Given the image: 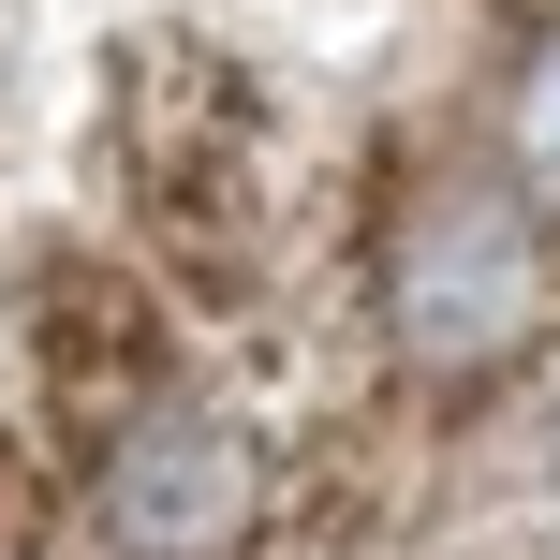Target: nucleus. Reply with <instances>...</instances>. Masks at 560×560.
<instances>
[{
  "label": "nucleus",
  "mask_w": 560,
  "mask_h": 560,
  "mask_svg": "<svg viewBox=\"0 0 560 560\" xmlns=\"http://www.w3.org/2000/svg\"><path fill=\"white\" fill-rule=\"evenodd\" d=\"M560 266H546V207L516 192V163H472V148H428V163L384 177L369 207V325L413 384H502L546 339Z\"/></svg>",
  "instance_id": "obj_1"
},
{
  "label": "nucleus",
  "mask_w": 560,
  "mask_h": 560,
  "mask_svg": "<svg viewBox=\"0 0 560 560\" xmlns=\"http://www.w3.org/2000/svg\"><path fill=\"white\" fill-rule=\"evenodd\" d=\"M89 546L104 560H252L266 546V443L236 398L148 369L118 413H89Z\"/></svg>",
  "instance_id": "obj_2"
},
{
  "label": "nucleus",
  "mask_w": 560,
  "mask_h": 560,
  "mask_svg": "<svg viewBox=\"0 0 560 560\" xmlns=\"http://www.w3.org/2000/svg\"><path fill=\"white\" fill-rule=\"evenodd\" d=\"M502 163H516V192L560 222V15L502 59Z\"/></svg>",
  "instance_id": "obj_3"
},
{
  "label": "nucleus",
  "mask_w": 560,
  "mask_h": 560,
  "mask_svg": "<svg viewBox=\"0 0 560 560\" xmlns=\"http://www.w3.org/2000/svg\"><path fill=\"white\" fill-rule=\"evenodd\" d=\"M15 516H30V472H15V443H0V546H15Z\"/></svg>",
  "instance_id": "obj_4"
}]
</instances>
